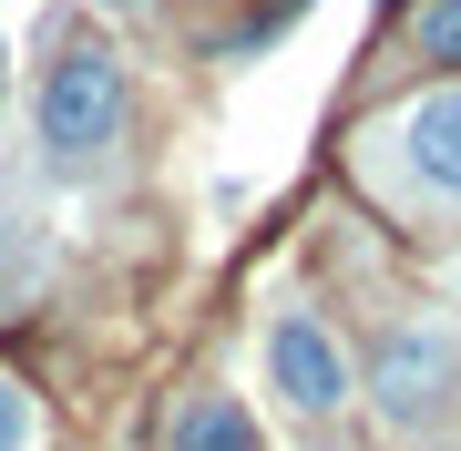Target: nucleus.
<instances>
[{
  "label": "nucleus",
  "instance_id": "f257e3e1",
  "mask_svg": "<svg viewBox=\"0 0 461 451\" xmlns=\"http://www.w3.org/2000/svg\"><path fill=\"white\" fill-rule=\"evenodd\" d=\"M113 123H123L113 51H62L51 83H41V144L51 154H93V144H113Z\"/></svg>",
  "mask_w": 461,
  "mask_h": 451
},
{
  "label": "nucleus",
  "instance_id": "7ed1b4c3",
  "mask_svg": "<svg viewBox=\"0 0 461 451\" xmlns=\"http://www.w3.org/2000/svg\"><path fill=\"white\" fill-rule=\"evenodd\" d=\"M267 380H277V401L308 410V420L348 401V359H339V338L318 329V318H277V329H267Z\"/></svg>",
  "mask_w": 461,
  "mask_h": 451
},
{
  "label": "nucleus",
  "instance_id": "20e7f679",
  "mask_svg": "<svg viewBox=\"0 0 461 451\" xmlns=\"http://www.w3.org/2000/svg\"><path fill=\"white\" fill-rule=\"evenodd\" d=\"M400 144H411V175H420V185L461 195V93H430V103H411Z\"/></svg>",
  "mask_w": 461,
  "mask_h": 451
},
{
  "label": "nucleus",
  "instance_id": "423d86ee",
  "mask_svg": "<svg viewBox=\"0 0 461 451\" xmlns=\"http://www.w3.org/2000/svg\"><path fill=\"white\" fill-rule=\"evenodd\" d=\"M411 32H420L430 62H461V0H420V21H411Z\"/></svg>",
  "mask_w": 461,
  "mask_h": 451
},
{
  "label": "nucleus",
  "instance_id": "0eeeda50",
  "mask_svg": "<svg viewBox=\"0 0 461 451\" xmlns=\"http://www.w3.org/2000/svg\"><path fill=\"white\" fill-rule=\"evenodd\" d=\"M0 451H32V390L0 380Z\"/></svg>",
  "mask_w": 461,
  "mask_h": 451
},
{
  "label": "nucleus",
  "instance_id": "6e6552de",
  "mask_svg": "<svg viewBox=\"0 0 461 451\" xmlns=\"http://www.w3.org/2000/svg\"><path fill=\"white\" fill-rule=\"evenodd\" d=\"M0 62H11V41H0Z\"/></svg>",
  "mask_w": 461,
  "mask_h": 451
},
{
  "label": "nucleus",
  "instance_id": "39448f33",
  "mask_svg": "<svg viewBox=\"0 0 461 451\" xmlns=\"http://www.w3.org/2000/svg\"><path fill=\"white\" fill-rule=\"evenodd\" d=\"M175 451H257V431H247V410H236V401L195 390V401L175 410Z\"/></svg>",
  "mask_w": 461,
  "mask_h": 451
},
{
  "label": "nucleus",
  "instance_id": "f03ea898",
  "mask_svg": "<svg viewBox=\"0 0 461 451\" xmlns=\"http://www.w3.org/2000/svg\"><path fill=\"white\" fill-rule=\"evenodd\" d=\"M461 338L441 318H420V329H400L390 349H379V420H400V431H420L430 410H441V380H451Z\"/></svg>",
  "mask_w": 461,
  "mask_h": 451
}]
</instances>
